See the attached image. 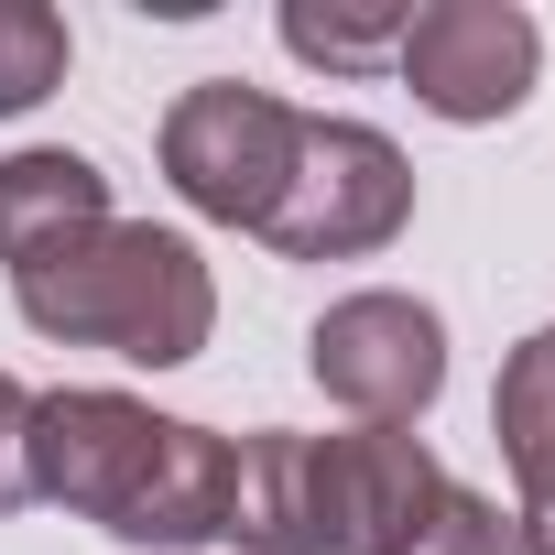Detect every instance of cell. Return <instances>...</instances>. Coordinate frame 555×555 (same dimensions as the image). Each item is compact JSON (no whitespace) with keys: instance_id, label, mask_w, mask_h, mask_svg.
Returning a JSON list of instances; mask_svg holds the SVG:
<instances>
[{"instance_id":"6da1fadb","label":"cell","mask_w":555,"mask_h":555,"mask_svg":"<svg viewBox=\"0 0 555 555\" xmlns=\"http://www.w3.org/2000/svg\"><path fill=\"white\" fill-rule=\"evenodd\" d=\"M23 468H34V501H66L120 544L229 533V436L153 414L131 392H34Z\"/></svg>"},{"instance_id":"7a4b0ae2","label":"cell","mask_w":555,"mask_h":555,"mask_svg":"<svg viewBox=\"0 0 555 555\" xmlns=\"http://www.w3.org/2000/svg\"><path fill=\"white\" fill-rule=\"evenodd\" d=\"M12 306L34 338H66V349H120L142 371H185L218 327V284L185 229H153V218H99V229H66L55 250L12 261Z\"/></svg>"},{"instance_id":"3957f363","label":"cell","mask_w":555,"mask_h":555,"mask_svg":"<svg viewBox=\"0 0 555 555\" xmlns=\"http://www.w3.org/2000/svg\"><path fill=\"white\" fill-rule=\"evenodd\" d=\"M295 142H306V109L272 99V88H240V77H196L164 109V175L218 229H261L272 218V196L295 175Z\"/></svg>"},{"instance_id":"277c9868","label":"cell","mask_w":555,"mask_h":555,"mask_svg":"<svg viewBox=\"0 0 555 555\" xmlns=\"http://www.w3.org/2000/svg\"><path fill=\"white\" fill-rule=\"evenodd\" d=\"M403 218H414V164H403V142L371 131V120H306L295 175H284V196H272L261 240L284 250V261H360V250H382Z\"/></svg>"},{"instance_id":"5b68a950","label":"cell","mask_w":555,"mask_h":555,"mask_svg":"<svg viewBox=\"0 0 555 555\" xmlns=\"http://www.w3.org/2000/svg\"><path fill=\"white\" fill-rule=\"evenodd\" d=\"M306 371L327 382V403H349L360 425L414 436V414L447 392V327L414 295H338L306 327Z\"/></svg>"},{"instance_id":"8992f818","label":"cell","mask_w":555,"mask_h":555,"mask_svg":"<svg viewBox=\"0 0 555 555\" xmlns=\"http://www.w3.org/2000/svg\"><path fill=\"white\" fill-rule=\"evenodd\" d=\"M392 66H403V88L436 120H512L533 99L544 34H533V12H512V0H425V12H403Z\"/></svg>"},{"instance_id":"52a82bcc","label":"cell","mask_w":555,"mask_h":555,"mask_svg":"<svg viewBox=\"0 0 555 555\" xmlns=\"http://www.w3.org/2000/svg\"><path fill=\"white\" fill-rule=\"evenodd\" d=\"M229 533L240 555H349V436H284V425L240 436Z\"/></svg>"},{"instance_id":"ba28073f","label":"cell","mask_w":555,"mask_h":555,"mask_svg":"<svg viewBox=\"0 0 555 555\" xmlns=\"http://www.w3.org/2000/svg\"><path fill=\"white\" fill-rule=\"evenodd\" d=\"M490 436L512 457V533L522 555H555V327H533L512 360H501V392H490Z\"/></svg>"},{"instance_id":"9c48e42d","label":"cell","mask_w":555,"mask_h":555,"mask_svg":"<svg viewBox=\"0 0 555 555\" xmlns=\"http://www.w3.org/2000/svg\"><path fill=\"white\" fill-rule=\"evenodd\" d=\"M109 218V175L88 164V153H12L0 164V272L12 261H34V250H55L66 229H99Z\"/></svg>"},{"instance_id":"30bf717a","label":"cell","mask_w":555,"mask_h":555,"mask_svg":"<svg viewBox=\"0 0 555 555\" xmlns=\"http://www.w3.org/2000/svg\"><path fill=\"white\" fill-rule=\"evenodd\" d=\"M436 490H447V468L425 457V436L360 425V436H349V555H392Z\"/></svg>"},{"instance_id":"8fae6325","label":"cell","mask_w":555,"mask_h":555,"mask_svg":"<svg viewBox=\"0 0 555 555\" xmlns=\"http://www.w3.org/2000/svg\"><path fill=\"white\" fill-rule=\"evenodd\" d=\"M55 88H66V23L44 0H0V120H23Z\"/></svg>"},{"instance_id":"7c38bea8","label":"cell","mask_w":555,"mask_h":555,"mask_svg":"<svg viewBox=\"0 0 555 555\" xmlns=\"http://www.w3.org/2000/svg\"><path fill=\"white\" fill-rule=\"evenodd\" d=\"M392 555H522V533H512V512L501 501H479V490H436L425 512H414V533L392 544Z\"/></svg>"},{"instance_id":"4fadbf2b","label":"cell","mask_w":555,"mask_h":555,"mask_svg":"<svg viewBox=\"0 0 555 555\" xmlns=\"http://www.w3.org/2000/svg\"><path fill=\"white\" fill-rule=\"evenodd\" d=\"M284 44L306 66H392L403 12H284Z\"/></svg>"},{"instance_id":"5bb4252c","label":"cell","mask_w":555,"mask_h":555,"mask_svg":"<svg viewBox=\"0 0 555 555\" xmlns=\"http://www.w3.org/2000/svg\"><path fill=\"white\" fill-rule=\"evenodd\" d=\"M23 436H34V392L0 371V512H23L34 501V468H23Z\"/></svg>"}]
</instances>
